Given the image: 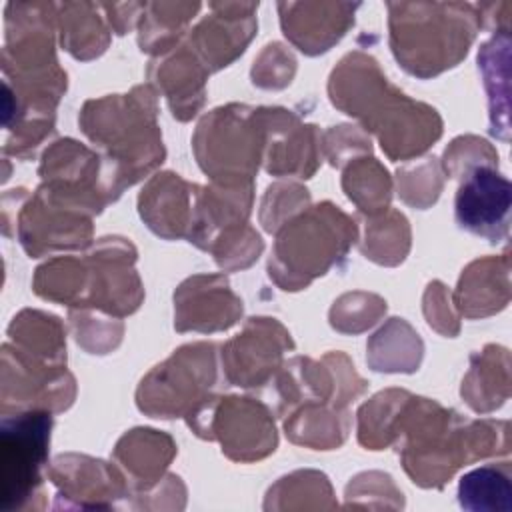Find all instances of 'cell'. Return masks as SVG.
<instances>
[{
  "label": "cell",
  "mask_w": 512,
  "mask_h": 512,
  "mask_svg": "<svg viewBox=\"0 0 512 512\" xmlns=\"http://www.w3.org/2000/svg\"><path fill=\"white\" fill-rule=\"evenodd\" d=\"M404 470L424 488H442L452 474L474 460L508 454V422L464 420L438 402L408 394L392 430Z\"/></svg>",
  "instance_id": "6da1fadb"
},
{
  "label": "cell",
  "mask_w": 512,
  "mask_h": 512,
  "mask_svg": "<svg viewBox=\"0 0 512 512\" xmlns=\"http://www.w3.org/2000/svg\"><path fill=\"white\" fill-rule=\"evenodd\" d=\"M328 92L336 108L378 136L390 160H410L442 134L438 112L388 84L378 62L364 52L340 60L330 74Z\"/></svg>",
  "instance_id": "7a4b0ae2"
},
{
  "label": "cell",
  "mask_w": 512,
  "mask_h": 512,
  "mask_svg": "<svg viewBox=\"0 0 512 512\" xmlns=\"http://www.w3.org/2000/svg\"><path fill=\"white\" fill-rule=\"evenodd\" d=\"M82 132L102 154V184L108 200H116L164 160L156 124V92L136 86L130 94L88 100L78 118Z\"/></svg>",
  "instance_id": "3957f363"
},
{
  "label": "cell",
  "mask_w": 512,
  "mask_h": 512,
  "mask_svg": "<svg viewBox=\"0 0 512 512\" xmlns=\"http://www.w3.org/2000/svg\"><path fill=\"white\" fill-rule=\"evenodd\" d=\"M388 10L392 52L420 78L456 66L482 24L470 4H388Z\"/></svg>",
  "instance_id": "277c9868"
},
{
  "label": "cell",
  "mask_w": 512,
  "mask_h": 512,
  "mask_svg": "<svg viewBox=\"0 0 512 512\" xmlns=\"http://www.w3.org/2000/svg\"><path fill=\"white\" fill-rule=\"evenodd\" d=\"M356 236V222L338 206L304 208L276 230L268 274L282 290L306 288L346 258Z\"/></svg>",
  "instance_id": "5b68a950"
},
{
  "label": "cell",
  "mask_w": 512,
  "mask_h": 512,
  "mask_svg": "<svg viewBox=\"0 0 512 512\" xmlns=\"http://www.w3.org/2000/svg\"><path fill=\"white\" fill-rule=\"evenodd\" d=\"M200 168L220 184L252 182L262 160L258 108L228 104L206 114L192 138Z\"/></svg>",
  "instance_id": "8992f818"
},
{
  "label": "cell",
  "mask_w": 512,
  "mask_h": 512,
  "mask_svg": "<svg viewBox=\"0 0 512 512\" xmlns=\"http://www.w3.org/2000/svg\"><path fill=\"white\" fill-rule=\"evenodd\" d=\"M216 384V346L194 342L178 348L148 372L136 394L138 408L154 418L188 416Z\"/></svg>",
  "instance_id": "52a82bcc"
},
{
  "label": "cell",
  "mask_w": 512,
  "mask_h": 512,
  "mask_svg": "<svg viewBox=\"0 0 512 512\" xmlns=\"http://www.w3.org/2000/svg\"><path fill=\"white\" fill-rule=\"evenodd\" d=\"M52 430L50 410H16L4 414L0 432L2 454V508H36L34 498L42 496V470L48 466V444Z\"/></svg>",
  "instance_id": "ba28073f"
},
{
  "label": "cell",
  "mask_w": 512,
  "mask_h": 512,
  "mask_svg": "<svg viewBox=\"0 0 512 512\" xmlns=\"http://www.w3.org/2000/svg\"><path fill=\"white\" fill-rule=\"evenodd\" d=\"M186 420L200 438L220 440L222 452L238 462L260 460L276 448L272 412L254 398L210 394Z\"/></svg>",
  "instance_id": "9c48e42d"
},
{
  "label": "cell",
  "mask_w": 512,
  "mask_h": 512,
  "mask_svg": "<svg viewBox=\"0 0 512 512\" xmlns=\"http://www.w3.org/2000/svg\"><path fill=\"white\" fill-rule=\"evenodd\" d=\"M136 252L124 238H102L86 254V292L82 308H102L124 316L142 302V284L132 268Z\"/></svg>",
  "instance_id": "30bf717a"
},
{
  "label": "cell",
  "mask_w": 512,
  "mask_h": 512,
  "mask_svg": "<svg viewBox=\"0 0 512 512\" xmlns=\"http://www.w3.org/2000/svg\"><path fill=\"white\" fill-rule=\"evenodd\" d=\"M288 330L274 318H250L244 330L222 348L226 380L234 386L256 388L272 380L282 354L292 350Z\"/></svg>",
  "instance_id": "8fae6325"
},
{
  "label": "cell",
  "mask_w": 512,
  "mask_h": 512,
  "mask_svg": "<svg viewBox=\"0 0 512 512\" xmlns=\"http://www.w3.org/2000/svg\"><path fill=\"white\" fill-rule=\"evenodd\" d=\"M262 162L274 176L310 178L320 164V132L286 108H258Z\"/></svg>",
  "instance_id": "7c38bea8"
},
{
  "label": "cell",
  "mask_w": 512,
  "mask_h": 512,
  "mask_svg": "<svg viewBox=\"0 0 512 512\" xmlns=\"http://www.w3.org/2000/svg\"><path fill=\"white\" fill-rule=\"evenodd\" d=\"M454 214L460 228L500 242L508 236L510 182L496 172L494 164H480L460 176Z\"/></svg>",
  "instance_id": "4fadbf2b"
},
{
  "label": "cell",
  "mask_w": 512,
  "mask_h": 512,
  "mask_svg": "<svg viewBox=\"0 0 512 512\" xmlns=\"http://www.w3.org/2000/svg\"><path fill=\"white\" fill-rule=\"evenodd\" d=\"M58 488L54 508H114L130 496L126 476L112 464L90 456L62 454L48 468Z\"/></svg>",
  "instance_id": "5bb4252c"
},
{
  "label": "cell",
  "mask_w": 512,
  "mask_h": 512,
  "mask_svg": "<svg viewBox=\"0 0 512 512\" xmlns=\"http://www.w3.org/2000/svg\"><path fill=\"white\" fill-rule=\"evenodd\" d=\"M18 234L20 244L30 256L64 248H84L92 238L90 214L56 204L36 190L20 212Z\"/></svg>",
  "instance_id": "9a60e30c"
},
{
  "label": "cell",
  "mask_w": 512,
  "mask_h": 512,
  "mask_svg": "<svg viewBox=\"0 0 512 512\" xmlns=\"http://www.w3.org/2000/svg\"><path fill=\"white\" fill-rule=\"evenodd\" d=\"M178 332L198 330L216 332L230 328L242 314L240 298L230 290L224 276H192L182 282L174 294Z\"/></svg>",
  "instance_id": "2e32d148"
},
{
  "label": "cell",
  "mask_w": 512,
  "mask_h": 512,
  "mask_svg": "<svg viewBox=\"0 0 512 512\" xmlns=\"http://www.w3.org/2000/svg\"><path fill=\"white\" fill-rule=\"evenodd\" d=\"M212 16H206L192 32L188 46L210 70L228 66L240 56L256 32L254 10L258 4H212Z\"/></svg>",
  "instance_id": "e0dca14e"
},
{
  "label": "cell",
  "mask_w": 512,
  "mask_h": 512,
  "mask_svg": "<svg viewBox=\"0 0 512 512\" xmlns=\"http://www.w3.org/2000/svg\"><path fill=\"white\" fill-rule=\"evenodd\" d=\"M254 182L200 186L192 230L188 240L202 250L212 246L226 234L246 226L252 206Z\"/></svg>",
  "instance_id": "ac0fdd59"
},
{
  "label": "cell",
  "mask_w": 512,
  "mask_h": 512,
  "mask_svg": "<svg viewBox=\"0 0 512 512\" xmlns=\"http://www.w3.org/2000/svg\"><path fill=\"white\" fill-rule=\"evenodd\" d=\"M198 190L200 186L182 180L174 172L156 174L140 192V216L162 238H188L194 222Z\"/></svg>",
  "instance_id": "d6986e66"
},
{
  "label": "cell",
  "mask_w": 512,
  "mask_h": 512,
  "mask_svg": "<svg viewBox=\"0 0 512 512\" xmlns=\"http://www.w3.org/2000/svg\"><path fill=\"white\" fill-rule=\"evenodd\" d=\"M358 4H278L284 34L306 54L326 52L354 22Z\"/></svg>",
  "instance_id": "ffe728a7"
},
{
  "label": "cell",
  "mask_w": 512,
  "mask_h": 512,
  "mask_svg": "<svg viewBox=\"0 0 512 512\" xmlns=\"http://www.w3.org/2000/svg\"><path fill=\"white\" fill-rule=\"evenodd\" d=\"M148 74L164 92L174 118L190 120L204 104V82L208 68L188 44L176 46V52L152 64Z\"/></svg>",
  "instance_id": "44dd1931"
},
{
  "label": "cell",
  "mask_w": 512,
  "mask_h": 512,
  "mask_svg": "<svg viewBox=\"0 0 512 512\" xmlns=\"http://www.w3.org/2000/svg\"><path fill=\"white\" fill-rule=\"evenodd\" d=\"M176 454L174 440L152 428H136L120 438L114 458L124 470L128 484L138 492L152 490Z\"/></svg>",
  "instance_id": "7402d4cb"
},
{
  "label": "cell",
  "mask_w": 512,
  "mask_h": 512,
  "mask_svg": "<svg viewBox=\"0 0 512 512\" xmlns=\"http://www.w3.org/2000/svg\"><path fill=\"white\" fill-rule=\"evenodd\" d=\"M510 298L508 256L472 262L460 276L454 304L468 318L488 316L502 310Z\"/></svg>",
  "instance_id": "603a6c76"
},
{
  "label": "cell",
  "mask_w": 512,
  "mask_h": 512,
  "mask_svg": "<svg viewBox=\"0 0 512 512\" xmlns=\"http://www.w3.org/2000/svg\"><path fill=\"white\" fill-rule=\"evenodd\" d=\"M8 334L22 358L46 368L64 370V328L56 316L24 310L12 320Z\"/></svg>",
  "instance_id": "cb8c5ba5"
},
{
  "label": "cell",
  "mask_w": 512,
  "mask_h": 512,
  "mask_svg": "<svg viewBox=\"0 0 512 512\" xmlns=\"http://www.w3.org/2000/svg\"><path fill=\"white\" fill-rule=\"evenodd\" d=\"M508 350L486 346L472 356L470 372L462 382L464 400L478 412H490L508 398Z\"/></svg>",
  "instance_id": "d4e9b609"
},
{
  "label": "cell",
  "mask_w": 512,
  "mask_h": 512,
  "mask_svg": "<svg viewBox=\"0 0 512 512\" xmlns=\"http://www.w3.org/2000/svg\"><path fill=\"white\" fill-rule=\"evenodd\" d=\"M348 414L334 404H304L292 414L284 428L292 442L306 444L316 450H330L344 442L348 432Z\"/></svg>",
  "instance_id": "484cf974"
},
{
  "label": "cell",
  "mask_w": 512,
  "mask_h": 512,
  "mask_svg": "<svg viewBox=\"0 0 512 512\" xmlns=\"http://www.w3.org/2000/svg\"><path fill=\"white\" fill-rule=\"evenodd\" d=\"M420 358L422 342L402 318H392L368 342V362L380 372H414Z\"/></svg>",
  "instance_id": "4316f807"
},
{
  "label": "cell",
  "mask_w": 512,
  "mask_h": 512,
  "mask_svg": "<svg viewBox=\"0 0 512 512\" xmlns=\"http://www.w3.org/2000/svg\"><path fill=\"white\" fill-rule=\"evenodd\" d=\"M460 506L466 510H512L510 462L488 464L462 476L458 488Z\"/></svg>",
  "instance_id": "83f0119b"
},
{
  "label": "cell",
  "mask_w": 512,
  "mask_h": 512,
  "mask_svg": "<svg viewBox=\"0 0 512 512\" xmlns=\"http://www.w3.org/2000/svg\"><path fill=\"white\" fill-rule=\"evenodd\" d=\"M342 186L360 212L376 216L388 210L392 180L376 158H354L344 170Z\"/></svg>",
  "instance_id": "f1b7e54d"
},
{
  "label": "cell",
  "mask_w": 512,
  "mask_h": 512,
  "mask_svg": "<svg viewBox=\"0 0 512 512\" xmlns=\"http://www.w3.org/2000/svg\"><path fill=\"white\" fill-rule=\"evenodd\" d=\"M410 246V228L406 218L396 210H384L376 216H370L366 224V240L362 252L366 258L394 266L404 260Z\"/></svg>",
  "instance_id": "f546056e"
},
{
  "label": "cell",
  "mask_w": 512,
  "mask_h": 512,
  "mask_svg": "<svg viewBox=\"0 0 512 512\" xmlns=\"http://www.w3.org/2000/svg\"><path fill=\"white\" fill-rule=\"evenodd\" d=\"M294 498H300L298 508H336L328 478L312 470L280 478V482L270 488L264 508H288Z\"/></svg>",
  "instance_id": "4dcf8cb0"
},
{
  "label": "cell",
  "mask_w": 512,
  "mask_h": 512,
  "mask_svg": "<svg viewBox=\"0 0 512 512\" xmlns=\"http://www.w3.org/2000/svg\"><path fill=\"white\" fill-rule=\"evenodd\" d=\"M408 398L406 390H386L368 400L358 412V440L370 450L386 448L392 442V422Z\"/></svg>",
  "instance_id": "1f68e13d"
},
{
  "label": "cell",
  "mask_w": 512,
  "mask_h": 512,
  "mask_svg": "<svg viewBox=\"0 0 512 512\" xmlns=\"http://www.w3.org/2000/svg\"><path fill=\"white\" fill-rule=\"evenodd\" d=\"M86 6L88 4H78L80 14H68V10L62 6L64 14L58 16L64 48L82 60L98 56L108 44L106 28L96 14H84Z\"/></svg>",
  "instance_id": "d6a6232c"
},
{
  "label": "cell",
  "mask_w": 512,
  "mask_h": 512,
  "mask_svg": "<svg viewBox=\"0 0 512 512\" xmlns=\"http://www.w3.org/2000/svg\"><path fill=\"white\" fill-rule=\"evenodd\" d=\"M386 302L380 296L354 292L338 298L330 310V322L340 332H360L372 326L382 312Z\"/></svg>",
  "instance_id": "836d02e7"
},
{
  "label": "cell",
  "mask_w": 512,
  "mask_h": 512,
  "mask_svg": "<svg viewBox=\"0 0 512 512\" xmlns=\"http://www.w3.org/2000/svg\"><path fill=\"white\" fill-rule=\"evenodd\" d=\"M442 190V176L440 168L434 158L418 164L416 168H402L398 172V192L404 202L426 208L432 204Z\"/></svg>",
  "instance_id": "e575fe53"
},
{
  "label": "cell",
  "mask_w": 512,
  "mask_h": 512,
  "mask_svg": "<svg viewBox=\"0 0 512 512\" xmlns=\"http://www.w3.org/2000/svg\"><path fill=\"white\" fill-rule=\"evenodd\" d=\"M308 204V190L298 184H274L268 188L260 220L268 232H276L284 222L296 216Z\"/></svg>",
  "instance_id": "d590c367"
},
{
  "label": "cell",
  "mask_w": 512,
  "mask_h": 512,
  "mask_svg": "<svg viewBox=\"0 0 512 512\" xmlns=\"http://www.w3.org/2000/svg\"><path fill=\"white\" fill-rule=\"evenodd\" d=\"M264 244L262 238L254 228L248 224L226 234L212 246V254L216 262L226 268V270H236V268H246L250 266L262 252Z\"/></svg>",
  "instance_id": "8d00e7d4"
},
{
  "label": "cell",
  "mask_w": 512,
  "mask_h": 512,
  "mask_svg": "<svg viewBox=\"0 0 512 512\" xmlns=\"http://www.w3.org/2000/svg\"><path fill=\"white\" fill-rule=\"evenodd\" d=\"M480 164H498L496 150L482 138L462 136L456 138L444 152V170L450 178H460L470 168Z\"/></svg>",
  "instance_id": "74e56055"
},
{
  "label": "cell",
  "mask_w": 512,
  "mask_h": 512,
  "mask_svg": "<svg viewBox=\"0 0 512 512\" xmlns=\"http://www.w3.org/2000/svg\"><path fill=\"white\" fill-rule=\"evenodd\" d=\"M370 494V498H378L380 506L402 508V492L396 490L392 478L380 472H366L356 476L346 488V506H358V502Z\"/></svg>",
  "instance_id": "f35d334b"
},
{
  "label": "cell",
  "mask_w": 512,
  "mask_h": 512,
  "mask_svg": "<svg viewBox=\"0 0 512 512\" xmlns=\"http://www.w3.org/2000/svg\"><path fill=\"white\" fill-rule=\"evenodd\" d=\"M266 58H270L268 64H274V66H268V68H258L254 66L252 68V78H254V84L262 86V88H282L290 82L292 74H294V58L290 52H286L280 44H270L266 46L264 50Z\"/></svg>",
  "instance_id": "ab89813d"
},
{
  "label": "cell",
  "mask_w": 512,
  "mask_h": 512,
  "mask_svg": "<svg viewBox=\"0 0 512 512\" xmlns=\"http://www.w3.org/2000/svg\"><path fill=\"white\" fill-rule=\"evenodd\" d=\"M424 312H426L428 324L434 326L436 330H440L442 334L452 336L458 332L456 318L452 316V312L448 308L446 290L440 282H434L428 286L426 296H424Z\"/></svg>",
  "instance_id": "60d3db41"
}]
</instances>
